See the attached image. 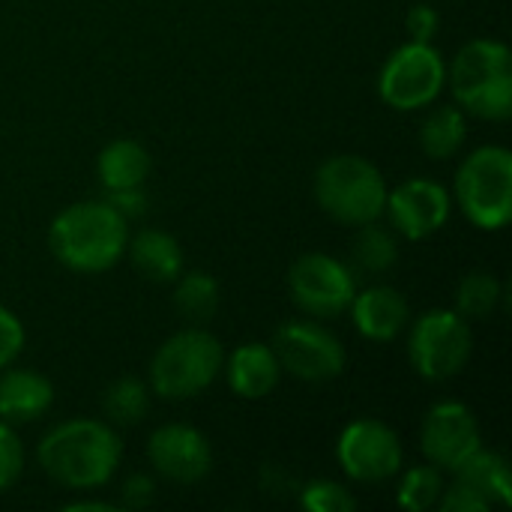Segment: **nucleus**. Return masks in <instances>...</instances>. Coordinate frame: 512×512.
Listing matches in <instances>:
<instances>
[{
    "label": "nucleus",
    "mask_w": 512,
    "mask_h": 512,
    "mask_svg": "<svg viewBox=\"0 0 512 512\" xmlns=\"http://www.w3.org/2000/svg\"><path fill=\"white\" fill-rule=\"evenodd\" d=\"M42 471L63 489L90 492L105 486L123 459V444L117 432L90 417H75L57 423L36 450Z\"/></svg>",
    "instance_id": "obj_1"
},
{
    "label": "nucleus",
    "mask_w": 512,
    "mask_h": 512,
    "mask_svg": "<svg viewBox=\"0 0 512 512\" xmlns=\"http://www.w3.org/2000/svg\"><path fill=\"white\" fill-rule=\"evenodd\" d=\"M129 246V219L108 201H81L54 216L48 228L51 255L75 273L111 270Z\"/></svg>",
    "instance_id": "obj_2"
},
{
    "label": "nucleus",
    "mask_w": 512,
    "mask_h": 512,
    "mask_svg": "<svg viewBox=\"0 0 512 512\" xmlns=\"http://www.w3.org/2000/svg\"><path fill=\"white\" fill-rule=\"evenodd\" d=\"M453 96L465 114L480 120H510L512 114V54L498 39H474L453 57L447 69Z\"/></svg>",
    "instance_id": "obj_3"
},
{
    "label": "nucleus",
    "mask_w": 512,
    "mask_h": 512,
    "mask_svg": "<svg viewBox=\"0 0 512 512\" xmlns=\"http://www.w3.org/2000/svg\"><path fill=\"white\" fill-rule=\"evenodd\" d=\"M225 351L201 324L168 336L150 360V390L168 402L201 396L222 372Z\"/></svg>",
    "instance_id": "obj_4"
},
{
    "label": "nucleus",
    "mask_w": 512,
    "mask_h": 512,
    "mask_svg": "<svg viewBox=\"0 0 512 512\" xmlns=\"http://www.w3.org/2000/svg\"><path fill=\"white\" fill-rule=\"evenodd\" d=\"M387 180L375 162L357 153H336L315 171L318 207L342 225L378 222L387 207Z\"/></svg>",
    "instance_id": "obj_5"
},
{
    "label": "nucleus",
    "mask_w": 512,
    "mask_h": 512,
    "mask_svg": "<svg viewBox=\"0 0 512 512\" xmlns=\"http://www.w3.org/2000/svg\"><path fill=\"white\" fill-rule=\"evenodd\" d=\"M456 201L480 231H504L512 219V153L486 144L465 156L456 174Z\"/></svg>",
    "instance_id": "obj_6"
},
{
    "label": "nucleus",
    "mask_w": 512,
    "mask_h": 512,
    "mask_svg": "<svg viewBox=\"0 0 512 512\" xmlns=\"http://www.w3.org/2000/svg\"><path fill=\"white\" fill-rule=\"evenodd\" d=\"M474 354L471 324L456 309H429L417 318L408 339V360L426 381L456 378Z\"/></svg>",
    "instance_id": "obj_7"
},
{
    "label": "nucleus",
    "mask_w": 512,
    "mask_h": 512,
    "mask_svg": "<svg viewBox=\"0 0 512 512\" xmlns=\"http://www.w3.org/2000/svg\"><path fill=\"white\" fill-rule=\"evenodd\" d=\"M447 87V63L432 42H405L381 66L378 96L396 111H420Z\"/></svg>",
    "instance_id": "obj_8"
},
{
    "label": "nucleus",
    "mask_w": 512,
    "mask_h": 512,
    "mask_svg": "<svg viewBox=\"0 0 512 512\" xmlns=\"http://www.w3.org/2000/svg\"><path fill=\"white\" fill-rule=\"evenodd\" d=\"M273 354L282 366V372L306 381V384H324L342 375L345 369V345L318 321H285L273 336Z\"/></svg>",
    "instance_id": "obj_9"
},
{
    "label": "nucleus",
    "mask_w": 512,
    "mask_h": 512,
    "mask_svg": "<svg viewBox=\"0 0 512 512\" xmlns=\"http://www.w3.org/2000/svg\"><path fill=\"white\" fill-rule=\"evenodd\" d=\"M336 459L354 483H384L402 471V441L384 420L360 417L336 441Z\"/></svg>",
    "instance_id": "obj_10"
},
{
    "label": "nucleus",
    "mask_w": 512,
    "mask_h": 512,
    "mask_svg": "<svg viewBox=\"0 0 512 512\" xmlns=\"http://www.w3.org/2000/svg\"><path fill=\"white\" fill-rule=\"evenodd\" d=\"M291 300L312 318H336L348 312L357 282L354 273L327 252H306L288 270Z\"/></svg>",
    "instance_id": "obj_11"
},
{
    "label": "nucleus",
    "mask_w": 512,
    "mask_h": 512,
    "mask_svg": "<svg viewBox=\"0 0 512 512\" xmlns=\"http://www.w3.org/2000/svg\"><path fill=\"white\" fill-rule=\"evenodd\" d=\"M483 447L480 423L462 402H438L426 411L420 426V450L429 465L456 471L468 456Z\"/></svg>",
    "instance_id": "obj_12"
},
{
    "label": "nucleus",
    "mask_w": 512,
    "mask_h": 512,
    "mask_svg": "<svg viewBox=\"0 0 512 512\" xmlns=\"http://www.w3.org/2000/svg\"><path fill=\"white\" fill-rule=\"evenodd\" d=\"M147 459L153 471L177 486H195L213 471L210 441L186 423L159 426L147 438Z\"/></svg>",
    "instance_id": "obj_13"
},
{
    "label": "nucleus",
    "mask_w": 512,
    "mask_h": 512,
    "mask_svg": "<svg viewBox=\"0 0 512 512\" xmlns=\"http://www.w3.org/2000/svg\"><path fill=\"white\" fill-rule=\"evenodd\" d=\"M450 207V192L441 183L429 177H411L387 192L384 213L390 216L393 231L405 240H426L447 225Z\"/></svg>",
    "instance_id": "obj_14"
},
{
    "label": "nucleus",
    "mask_w": 512,
    "mask_h": 512,
    "mask_svg": "<svg viewBox=\"0 0 512 512\" xmlns=\"http://www.w3.org/2000/svg\"><path fill=\"white\" fill-rule=\"evenodd\" d=\"M348 309L354 327L369 342H393L411 321V306L405 294L390 285H372L366 291H357Z\"/></svg>",
    "instance_id": "obj_15"
},
{
    "label": "nucleus",
    "mask_w": 512,
    "mask_h": 512,
    "mask_svg": "<svg viewBox=\"0 0 512 512\" xmlns=\"http://www.w3.org/2000/svg\"><path fill=\"white\" fill-rule=\"evenodd\" d=\"M222 369H225L231 393L240 396V399H249V402L267 399L276 390L279 378H282V366H279L273 348L264 345V342L237 345Z\"/></svg>",
    "instance_id": "obj_16"
},
{
    "label": "nucleus",
    "mask_w": 512,
    "mask_h": 512,
    "mask_svg": "<svg viewBox=\"0 0 512 512\" xmlns=\"http://www.w3.org/2000/svg\"><path fill=\"white\" fill-rule=\"evenodd\" d=\"M54 402V387L33 369H0V420L30 423L39 420Z\"/></svg>",
    "instance_id": "obj_17"
},
{
    "label": "nucleus",
    "mask_w": 512,
    "mask_h": 512,
    "mask_svg": "<svg viewBox=\"0 0 512 512\" xmlns=\"http://www.w3.org/2000/svg\"><path fill=\"white\" fill-rule=\"evenodd\" d=\"M135 270L150 282H174L183 273V249L180 243L159 228H144L126 246Z\"/></svg>",
    "instance_id": "obj_18"
},
{
    "label": "nucleus",
    "mask_w": 512,
    "mask_h": 512,
    "mask_svg": "<svg viewBox=\"0 0 512 512\" xmlns=\"http://www.w3.org/2000/svg\"><path fill=\"white\" fill-rule=\"evenodd\" d=\"M96 174H99L105 192L144 186L150 177V153L144 144H138L132 138H117L102 147V153L96 159Z\"/></svg>",
    "instance_id": "obj_19"
},
{
    "label": "nucleus",
    "mask_w": 512,
    "mask_h": 512,
    "mask_svg": "<svg viewBox=\"0 0 512 512\" xmlns=\"http://www.w3.org/2000/svg\"><path fill=\"white\" fill-rule=\"evenodd\" d=\"M465 486L480 492L492 507H510L512 504V477L510 465L495 450H477L453 471Z\"/></svg>",
    "instance_id": "obj_20"
},
{
    "label": "nucleus",
    "mask_w": 512,
    "mask_h": 512,
    "mask_svg": "<svg viewBox=\"0 0 512 512\" xmlns=\"http://www.w3.org/2000/svg\"><path fill=\"white\" fill-rule=\"evenodd\" d=\"M468 120L459 105H438L420 126V147L429 159H450L465 147Z\"/></svg>",
    "instance_id": "obj_21"
},
{
    "label": "nucleus",
    "mask_w": 512,
    "mask_h": 512,
    "mask_svg": "<svg viewBox=\"0 0 512 512\" xmlns=\"http://www.w3.org/2000/svg\"><path fill=\"white\" fill-rule=\"evenodd\" d=\"M174 309L189 321V324H204L216 315L219 309V282L210 273H183L174 279Z\"/></svg>",
    "instance_id": "obj_22"
},
{
    "label": "nucleus",
    "mask_w": 512,
    "mask_h": 512,
    "mask_svg": "<svg viewBox=\"0 0 512 512\" xmlns=\"http://www.w3.org/2000/svg\"><path fill=\"white\" fill-rule=\"evenodd\" d=\"M501 300H504V288L498 276H492L489 270H471L468 276H462L456 288V312L465 321H480L495 315Z\"/></svg>",
    "instance_id": "obj_23"
},
{
    "label": "nucleus",
    "mask_w": 512,
    "mask_h": 512,
    "mask_svg": "<svg viewBox=\"0 0 512 512\" xmlns=\"http://www.w3.org/2000/svg\"><path fill=\"white\" fill-rule=\"evenodd\" d=\"M102 411L117 426H138L150 411V387L138 378H117L102 396Z\"/></svg>",
    "instance_id": "obj_24"
},
{
    "label": "nucleus",
    "mask_w": 512,
    "mask_h": 512,
    "mask_svg": "<svg viewBox=\"0 0 512 512\" xmlns=\"http://www.w3.org/2000/svg\"><path fill=\"white\" fill-rule=\"evenodd\" d=\"M354 261L363 273H387L399 261V243L393 231L381 228L378 222L360 225L354 237Z\"/></svg>",
    "instance_id": "obj_25"
},
{
    "label": "nucleus",
    "mask_w": 512,
    "mask_h": 512,
    "mask_svg": "<svg viewBox=\"0 0 512 512\" xmlns=\"http://www.w3.org/2000/svg\"><path fill=\"white\" fill-rule=\"evenodd\" d=\"M441 495H444V471L435 465H414L411 471H405L396 501L402 510L426 512L438 507Z\"/></svg>",
    "instance_id": "obj_26"
},
{
    "label": "nucleus",
    "mask_w": 512,
    "mask_h": 512,
    "mask_svg": "<svg viewBox=\"0 0 512 512\" xmlns=\"http://www.w3.org/2000/svg\"><path fill=\"white\" fill-rule=\"evenodd\" d=\"M300 507L309 512H354L357 498L336 480H312L300 492Z\"/></svg>",
    "instance_id": "obj_27"
},
{
    "label": "nucleus",
    "mask_w": 512,
    "mask_h": 512,
    "mask_svg": "<svg viewBox=\"0 0 512 512\" xmlns=\"http://www.w3.org/2000/svg\"><path fill=\"white\" fill-rule=\"evenodd\" d=\"M24 471V447L12 429V423L0 420V495L9 492Z\"/></svg>",
    "instance_id": "obj_28"
},
{
    "label": "nucleus",
    "mask_w": 512,
    "mask_h": 512,
    "mask_svg": "<svg viewBox=\"0 0 512 512\" xmlns=\"http://www.w3.org/2000/svg\"><path fill=\"white\" fill-rule=\"evenodd\" d=\"M24 348V327L15 312L0 306V369L12 366Z\"/></svg>",
    "instance_id": "obj_29"
},
{
    "label": "nucleus",
    "mask_w": 512,
    "mask_h": 512,
    "mask_svg": "<svg viewBox=\"0 0 512 512\" xmlns=\"http://www.w3.org/2000/svg\"><path fill=\"white\" fill-rule=\"evenodd\" d=\"M438 507L444 512H489L492 510V504L480 495V492H474L471 486H465L462 480H456V486H444V495H441V501H438Z\"/></svg>",
    "instance_id": "obj_30"
},
{
    "label": "nucleus",
    "mask_w": 512,
    "mask_h": 512,
    "mask_svg": "<svg viewBox=\"0 0 512 512\" xmlns=\"http://www.w3.org/2000/svg\"><path fill=\"white\" fill-rule=\"evenodd\" d=\"M405 27H408V36L414 42H432L435 33H438V27H441V15H438L435 6L417 3V6H411V12L405 18Z\"/></svg>",
    "instance_id": "obj_31"
},
{
    "label": "nucleus",
    "mask_w": 512,
    "mask_h": 512,
    "mask_svg": "<svg viewBox=\"0 0 512 512\" xmlns=\"http://www.w3.org/2000/svg\"><path fill=\"white\" fill-rule=\"evenodd\" d=\"M156 498V483L147 474H132L120 489V507L126 510H144Z\"/></svg>",
    "instance_id": "obj_32"
},
{
    "label": "nucleus",
    "mask_w": 512,
    "mask_h": 512,
    "mask_svg": "<svg viewBox=\"0 0 512 512\" xmlns=\"http://www.w3.org/2000/svg\"><path fill=\"white\" fill-rule=\"evenodd\" d=\"M108 204L123 216V219H135L147 210V198H144V186H135V189H117V192H108Z\"/></svg>",
    "instance_id": "obj_33"
},
{
    "label": "nucleus",
    "mask_w": 512,
    "mask_h": 512,
    "mask_svg": "<svg viewBox=\"0 0 512 512\" xmlns=\"http://www.w3.org/2000/svg\"><path fill=\"white\" fill-rule=\"evenodd\" d=\"M63 510L66 512H87V510L114 512L117 507H114V504H105V501H72V504H66Z\"/></svg>",
    "instance_id": "obj_34"
}]
</instances>
